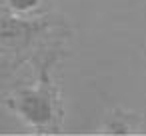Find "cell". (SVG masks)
<instances>
[{
    "label": "cell",
    "mask_w": 146,
    "mask_h": 136,
    "mask_svg": "<svg viewBox=\"0 0 146 136\" xmlns=\"http://www.w3.org/2000/svg\"><path fill=\"white\" fill-rule=\"evenodd\" d=\"M36 2V0H12V4L16 6V8H28V6H32Z\"/></svg>",
    "instance_id": "obj_2"
},
{
    "label": "cell",
    "mask_w": 146,
    "mask_h": 136,
    "mask_svg": "<svg viewBox=\"0 0 146 136\" xmlns=\"http://www.w3.org/2000/svg\"><path fill=\"white\" fill-rule=\"evenodd\" d=\"M10 106H16L20 112H24V116L42 126L44 122H48L52 118V96L48 92L46 86H40L36 92H30V94H22V98L16 102H10Z\"/></svg>",
    "instance_id": "obj_1"
}]
</instances>
